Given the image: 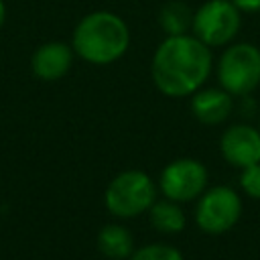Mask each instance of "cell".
Instances as JSON below:
<instances>
[{"label": "cell", "mask_w": 260, "mask_h": 260, "mask_svg": "<svg viewBox=\"0 0 260 260\" xmlns=\"http://www.w3.org/2000/svg\"><path fill=\"white\" fill-rule=\"evenodd\" d=\"M213 55L193 32L165 37L152 53L150 77L167 98H191L211 75Z\"/></svg>", "instance_id": "cell-1"}, {"label": "cell", "mask_w": 260, "mask_h": 260, "mask_svg": "<svg viewBox=\"0 0 260 260\" xmlns=\"http://www.w3.org/2000/svg\"><path fill=\"white\" fill-rule=\"evenodd\" d=\"M71 47L85 63L110 65L130 49V28L116 12L93 10L75 24Z\"/></svg>", "instance_id": "cell-2"}, {"label": "cell", "mask_w": 260, "mask_h": 260, "mask_svg": "<svg viewBox=\"0 0 260 260\" xmlns=\"http://www.w3.org/2000/svg\"><path fill=\"white\" fill-rule=\"evenodd\" d=\"M158 185L144 171L130 169L118 173L106 187L104 203L106 209L120 219H134L148 213L150 205L156 201Z\"/></svg>", "instance_id": "cell-3"}, {"label": "cell", "mask_w": 260, "mask_h": 260, "mask_svg": "<svg viewBox=\"0 0 260 260\" xmlns=\"http://www.w3.org/2000/svg\"><path fill=\"white\" fill-rule=\"evenodd\" d=\"M217 81L234 98H248L260 85V49L254 43H230L217 59Z\"/></svg>", "instance_id": "cell-4"}, {"label": "cell", "mask_w": 260, "mask_h": 260, "mask_svg": "<svg viewBox=\"0 0 260 260\" xmlns=\"http://www.w3.org/2000/svg\"><path fill=\"white\" fill-rule=\"evenodd\" d=\"M242 217V197L228 185L207 187L195 203V223L203 234L221 236Z\"/></svg>", "instance_id": "cell-5"}, {"label": "cell", "mask_w": 260, "mask_h": 260, "mask_svg": "<svg viewBox=\"0 0 260 260\" xmlns=\"http://www.w3.org/2000/svg\"><path fill=\"white\" fill-rule=\"evenodd\" d=\"M242 26V12L232 0H205L193 10L191 32L209 49L230 45Z\"/></svg>", "instance_id": "cell-6"}, {"label": "cell", "mask_w": 260, "mask_h": 260, "mask_svg": "<svg viewBox=\"0 0 260 260\" xmlns=\"http://www.w3.org/2000/svg\"><path fill=\"white\" fill-rule=\"evenodd\" d=\"M207 189V169L201 160L183 156L171 160L158 177V191L162 197L177 203L195 201Z\"/></svg>", "instance_id": "cell-7"}, {"label": "cell", "mask_w": 260, "mask_h": 260, "mask_svg": "<svg viewBox=\"0 0 260 260\" xmlns=\"http://www.w3.org/2000/svg\"><path fill=\"white\" fill-rule=\"evenodd\" d=\"M219 152L225 162L246 169L260 162V130L250 124H232L219 136Z\"/></svg>", "instance_id": "cell-8"}, {"label": "cell", "mask_w": 260, "mask_h": 260, "mask_svg": "<svg viewBox=\"0 0 260 260\" xmlns=\"http://www.w3.org/2000/svg\"><path fill=\"white\" fill-rule=\"evenodd\" d=\"M75 51L63 41H49L35 49L30 57V69L35 77L43 81H57L65 77L73 65Z\"/></svg>", "instance_id": "cell-9"}, {"label": "cell", "mask_w": 260, "mask_h": 260, "mask_svg": "<svg viewBox=\"0 0 260 260\" xmlns=\"http://www.w3.org/2000/svg\"><path fill=\"white\" fill-rule=\"evenodd\" d=\"M234 112V95L223 87H199L191 95V114L205 126L223 124Z\"/></svg>", "instance_id": "cell-10"}, {"label": "cell", "mask_w": 260, "mask_h": 260, "mask_svg": "<svg viewBox=\"0 0 260 260\" xmlns=\"http://www.w3.org/2000/svg\"><path fill=\"white\" fill-rule=\"evenodd\" d=\"M98 250L108 260H128L134 252V236L122 223H106L98 232Z\"/></svg>", "instance_id": "cell-11"}, {"label": "cell", "mask_w": 260, "mask_h": 260, "mask_svg": "<svg viewBox=\"0 0 260 260\" xmlns=\"http://www.w3.org/2000/svg\"><path fill=\"white\" fill-rule=\"evenodd\" d=\"M148 221L150 225L160 232V234H179L185 230L187 225V217L185 211L181 209V203L173 201V199H160L154 201L148 209Z\"/></svg>", "instance_id": "cell-12"}, {"label": "cell", "mask_w": 260, "mask_h": 260, "mask_svg": "<svg viewBox=\"0 0 260 260\" xmlns=\"http://www.w3.org/2000/svg\"><path fill=\"white\" fill-rule=\"evenodd\" d=\"M191 24H193V10L189 4L181 0H169L160 6L158 26L165 32V37L191 32Z\"/></svg>", "instance_id": "cell-13"}, {"label": "cell", "mask_w": 260, "mask_h": 260, "mask_svg": "<svg viewBox=\"0 0 260 260\" xmlns=\"http://www.w3.org/2000/svg\"><path fill=\"white\" fill-rule=\"evenodd\" d=\"M128 260H185V258L179 248L162 242H152L134 250Z\"/></svg>", "instance_id": "cell-14"}, {"label": "cell", "mask_w": 260, "mask_h": 260, "mask_svg": "<svg viewBox=\"0 0 260 260\" xmlns=\"http://www.w3.org/2000/svg\"><path fill=\"white\" fill-rule=\"evenodd\" d=\"M240 187H242V191L248 197L260 199V162L242 169V173H240Z\"/></svg>", "instance_id": "cell-15"}, {"label": "cell", "mask_w": 260, "mask_h": 260, "mask_svg": "<svg viewBox=\"0 0 260 260\" xmlns=\"http://www.w3.org/2000/svg\"><path fill=\"white\" fill-rule=\"evenodd\" d=\"M234 6L242 12V14H256L260 12V0H232Z\"/></svg>", "instance_id": "cell-16"}, {"label": "cell", "mask_w": 260, "mask_h": 260, "mask_svg": "<svg viewBox=\"0 0 260 260\" xmlns=\"http://www.w3.org/2000/svg\"><path fill=\"white\" fill-rule=\"evenodd\" d=\"M4 20H6V6H4V0H0V28L4 26Z\"/></svg>", "instance_id": "cell-17"}, {"label": "cell", "mask_w": 260, "mask_h": 260, "mask_svg": "<svg viewBox=\"0 0 260 260\" xmlns=\"http://www.w3.org/2000/svg\"><path fill=\"white\" fill-rule=\"evenodd\" d=\"M258 130H260V118H258Z\"/></svg>", "instance_id": "cell-18"}]
</instances>
